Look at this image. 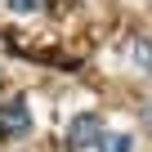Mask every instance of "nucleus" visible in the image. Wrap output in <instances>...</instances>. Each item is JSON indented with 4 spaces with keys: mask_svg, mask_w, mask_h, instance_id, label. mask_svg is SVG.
<instances>
[{
    "mask_svg": "<svg viewBox=\"0 0 152 152\" xmlns=\"http://www.w3.org/2000/svg\"><path fill=\"white\" fill-rule=\"evenodd\" d=\"M99 139H103V116H99V112H81V116H72V125H67V134H63L67 152L99 148Z\"/></svg>",
    "mask_w": 152,
    "mask_h": 152,
    "instance_id": "1",
    "label": "nucleus"
},
{
    "mask_svg": "<svg viewBox=\"0 0 152 152\" xmlns=\"http://www.w3.org/2000/svg\"><path fill=\"white\" fill-rule=\"evenodd\" d=\"M23 134H31V107L23 94H9L0 103V139H23Z\"/></svg>",
    "mask_w": 152,
    "mask_h": 152,
    "instance_id": "2",
    "label": "nucleus"
},
{
    "mask_svg": "<svg viewBox=\"0 0 152 152\" xmlns=\"http://www.w3.org/2000/svg\"><path fill=\"white\" fill-rule=\"evenodd\" d=\"M130 148H134V139H130V134L103 130V139H99V148H94V152H130Z\"/></svg>",
    "mask_w": 152,
    "mask_h": 152,
    "instance_id": "3",
    "label": "nucleus"
},
{
    "mask_svg": "<svg viewBox=\"0 0 152 152\" xmlns=\"http://www.w3.org/2000/svg\"><path fill=\"white\" fill-rule=\"evenodd\" d=\"M134 63H139L143 72H152V40H148V36L134 40Z\"/></svg>",
    "mask_w": 152,
    "mask_h": 152,
    "instance_id": "4",
    "label": "nucleus"
},
{
    "mask_svg": "<svg viewBox=\"0 0 152 152\" xmlns=\"http://www.w3.org/2000/svg\"><path fill=\"white\" fill-rule=\"evenodd\" d=\"M45 5H49V0H9V9H14V14H40Z\"/></svg>",
    "mask_w": 152,
    "mask_h": 152,
    "instance_id": "5",
    "label": "nucleus"
}]
</instances>
